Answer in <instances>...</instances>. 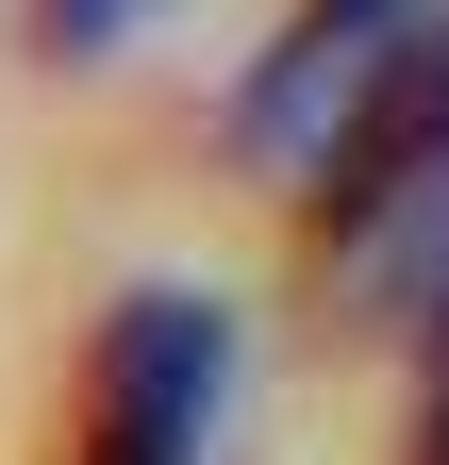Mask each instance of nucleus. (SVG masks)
Instances as JSON below:
<instances>
[{"mask_svg":"<svg viewBox=\"0 0 449 465\" xmlns=\"http://www.w3.org/2000/svg\"><path fill=\"white\" fill-rule=\"evenodd\" d=\"M416 465H449V399H433V449H416Z\"/></svg>","mask_w":449,"mask_h":465,"instance_id":"obj_4","label":"nucleus"},{"mask_svg":"<svg viewBox=\"0 0 449 465\" xmlns=\"http://www.w3.org/2000/svg\"><path fill=\"white\" fill-rule=\"evenodd\" d=\"M416 183H449V0L366 67V100L333 116V150L300 166L316 216H383V200H416Z\"/></svg>","mask_w":449,"mask_h":465,"instance_id":"obj_2","label":"nucleus"},{"mask_svg":"<svg viewBox=\"0 0 449 465\" xmlns=\"http://www.w3.org/2000/svg\"><path fill=\"white\" fill-rule=\"evenodd\" d=\"M234 416V316L200 282H134L84 349V465H200Z\"/></svg>","mask_w":449,"mask_h":465,"instance_id":"obj_1","label":"nucleus"},{"mask_svg":"<svg viewBox=\"0 0 449 465\" xmlns=\"http://www.w3.org/2000/svg\"><path fill=\"white\" fill-rule=\"evenodd\" d=\"M34 17H50V50H100V34L134 17V0H34Z\"/></svg>","mask_w":449,"mask_h":465,"instance_id":"obj_3","label":"nucleus"}]
</instances>
